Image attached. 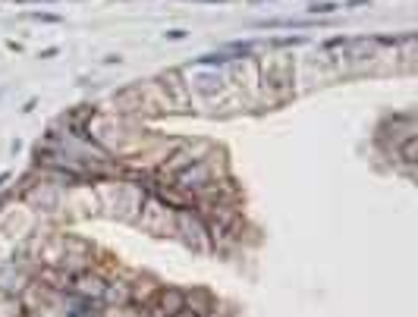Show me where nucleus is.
<instances>
[{
    "mask_svg": "<svg viewBox=\"0 0 418 317\" xmlns=\"http://www.w3.org/2000/svg\"><path fill=\"white\" fill-rule=\"evenodd\" d=\"M104 286H107V283H104L98 273H79V277H75V292L85 296V298H101Z\"/></svg>",
    "mask_w": 418,
    "mask_h": 317,
    "instance_id": "obj_3",
    "label": "nucleus"
},
{
    "mask_svg": "<svg viewBox=\"0 0 418 317\" xmlns=\"http://www.w3.org/2000/svg\"><path fill=\"white\" fill-rule=\"evenodd\" d=\"M173 317H205V314H199V311H192L189 305H185V308L179 311V314H173Z\"/></svg>",
    "mask_w": 418,
    "mask_h": 317,
    "instance_id": "obj_5",
    "label": "nucleus"
},
{
    "mask_svg": "<svg viewBox=\"0 0 418 317\" xmlns=\"http://www.w3.org/2000/svg\"><path fill=\"white\" fill-rule=\"evenodd\" d=\"M173 179H176L179 192H192V195H199V192H205L208 185H211V167L201 163V161H195V163H189L185 170H179Z\"/></svg>",
    "mask_w": 418,
    "mask_h": 317,
    "instance_id": "obj_1",
    "label": "nucleus"
},
{
    "mask_svg": "<svg viewBox=\"0 0 418 317\" xmlns=\"http://www.w3.org/2000/svg\"><path fill=\"white\" fill-rule=\"evenodd\" d=\"M167 38H170V41H183V38H185V32H179V28H173V32H167Z\"/></svg>",
    "mask_w": 418,
    "mask_h": 317,
    "instance_id": "obj_6",
    "label": "nucleus"
},
{
    "mask_svg": "<svg viewBox=\"0 0 418 317\" xmlns=\"http://www.w3.org/2000/svg\"><path fill=\"white\" fill-rule=\"evenodd\" d=\"M185 308V292L183 289H161L154 302L148 305V317H173Z\"/></svg>",
    "mask_w": 418,
    "mask_h": 317,
    "instance_id": "obj_2",
    "label": "nucleus"
},
{
    "mask_svg": "<svg viewBox=\"0 0 418 317\" xmlns=\"http://www.w3.org/2000/svg\"><path fill=\"white\" fill-rule=\"evenodd\" d=\"M336 10V3H315V7H311V13L315 16H327V13H334Z\"/></svg>",
    "mask_w": 418,
    "mask_h": 317,
    "instance_id": "obj_4",
    "label": "nucleus"
}]
</instances>
